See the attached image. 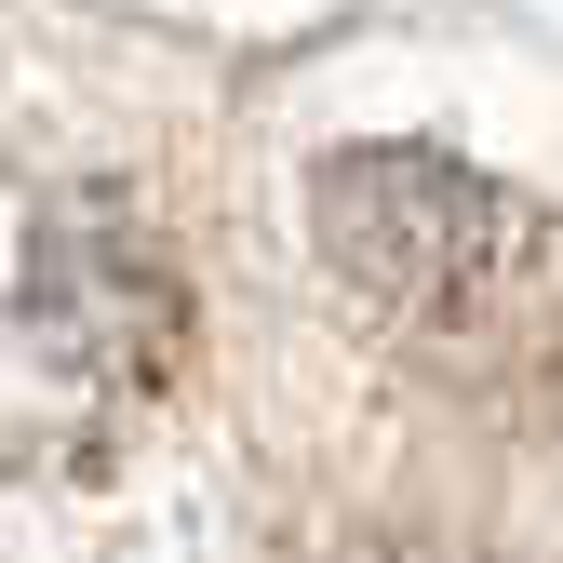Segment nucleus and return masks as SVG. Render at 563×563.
<instances>
[{"label":"nucleus","instance_id":"1","mask_svg":"<svg viewBox=\"0 0 563 563\" xmlns=\"http://www.w3.org/2000/svg\"><path fill=\"white\" fill-rule=\"evenodd\" d=\"M188 363L175 242L108 175H0V470H95Z\"/></svg>","mask_w":563,"mask_h":563},{"label":"nucleus","instance_id":"2","mask_svg":"<svg viewBox=\"0 0 563 563\" xmlns=\"http://www.w3.org/2000/svg\"><path fill=\"white\" fill-rule=\"evenodd\" d=\"M309 242L376 335L443 363H483L550 282V229L523 216V188H497L456 148H335L309 175Z\"/></svg>","mask_w":563,"mask_h":563},{"label":"nucleus","instance_id":"3","mask_svg":"<svg viewBox=\"0 0 563 563\" xmlns=\"http://www.w3.org/2000/svg\"><path fill=\"white\" fill-rule=\"evenodd\" d=\"M322 563H443V550H402V537H363V550H322Z\"/></svg>","mask_w":563,"mask_h":563}]
</instances>
